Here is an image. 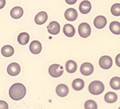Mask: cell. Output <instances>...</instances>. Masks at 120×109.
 Here are the masks:
<instances>
[{
    "instance_id": "7c38bea8",
    "label": "cell",
    "mask_w": 120,
    "mask_h": 109,
    "mask_svg": "<svg viewBox=\"0 0 120 109\" xmlns=\"http://www.w3.org/2000/svg\"><path fill=\"white\" fill-rule=\"evenodd\" d=\"M64 17L68 21H73L78 18V13L74 8H69L65 11Z\"/></svg>"
},
{
    "instance_id": "3957f363",
    "label": "cell",
    "mask_w": 120,
    "mask_h": 109,
    "mask_svg": "<svg viewBox=\"0 0 120 109\" xmlns=\"http://www.w3.org/2000/svg\"><path fill=\"white\" fill-rule=\"evenodd\" d=\"M63 71V67L59 64H53L49 69V74L53 77H59L62 76Z\"/></svg>"
},
{
    "instance_id": "ba28073f",
    "label": "cell",
    "mask_w": 120,
    "mask_h": 109,
    "mask_svg": "<svg viewBox=\"0 0 120 109\" xmlns=\"http://www.w3.org/2000/svg\"><path fill=\"white\" fill-rule=\"evenodd\" d=\"M48 32L51 35H57L60 32V25L57 21H51L47 27Z\"/></svg>"
},
{
    "instance_id": "ffe728a7",
    "label": "cell",
    "mask_w": 120,
    "mask_h": 109,
    "mask_svg": "<svg viewBox=\"0 0 120 109\" xmlns=\"http://www.w3.org/2000/svg\"><path fill=\"white\" fill-rule=\"evenodd\" d=\"M66 70L68 71L69 73H74V72L77 70V63L74 61V60H68L66 63Z\"/></svg>"
},
{
    "instance_id": "f546056e",
    "label": "cell",
    "mask_w": 120,
    "mask_h": 109,
    "mask_svg": "<svg viewBox=\"0 0 120 109\" xmlns=\"http://www.w3.org/2000/svg\"><path fill=\"white\" fill-rule=\"evenodd\" d=\"M119 109H120V107H119Z\"/></svg>"
},
{
    "instance_id": "5bb4252c",
    "label": "cell",
    "mask_w": 120,
    "mask_h": 109,
    "mask_svg": "<svg viewBox=\"0 0 120 109\" xmlns=\"http://www.w3.org/2000/svg\"><path fill=\"white\" fill-rule=\"evenodd\" d=\"M92 9V5L89 1L85 0V1H83L81 2L79 5V10L81 13L83 14H87L89 13L90 10Z\"/></svg>"
},
{
    "instance_id": "83f0119b",
    "label": "cell",
    "mask_w": 120,
    "mask_h": 109,
    "mask_svg": "<svg viewBox=\"0 0 120 109\" xmlns=\"http://www.w3.org/2000/svg\"><path fill=\"white\" fill-rule=\"evenodd\" d=\"M6 4V1L5 0H0V9H2Z\"/></svg>"
},
{
    "instance_id": "603a6c76",
    "label": "cell",
    "mask_w": 120,
    "mask_h": 109,
    "mask_svg": "<svg viewBox=\"0 0 120 109\" xmlns=\"http://www.w3.org/2000/svg\"><path fill=\"white\" fill-rule=\"evenodd\" d=\"M110 86L111 87V88L115 90L120 89V77H113L110 81Z\"/></svg>"
},
{
    "instance_id": "f1b7e54d",
    "label": "cell",
    "mask_w": 120,
    "mask_h": 109,
    "mask_svg": "<svg viewBox=\"0 0 120 109\" xmlns=\"http://www.w3.org/2000/svg\"><path fill=\"white\" fill-rule=\"evenodd\" d=\"M77 0H73V1H69V0H66V2H67L68 4H73L75 3H76Z\"/></svg>"
},
{
    "instance_id": "d4e9b609",
    "label": "cell",
    "mask_w": 120,
    "mask_h": 109,
    "mask_svg": "<svg viewBox=\"0 0 120 109\" xmlns=\"http://www.w3.org/2000/svg\"><path fill=\"white\" fill-rule=\"evenodd\" d=\"M85 109H98V105L96 102L92 100H87L84 105Z\"/></svg>"
},
{
    "instance_id": "7402d4cb",
    "label": "cell",
    "mask_w": 120,
    "mask_h": 109,
    "mask_svg": "<svg viewBox=\"0 0 120 109\" xmlns=\"http://www.w3.org/2000/svg\"><path fill=\"white\" fill-rule=\"evenodd\" d=\"M110 30L115 35H120V23L118 21H112L109 26Z\"/></svg>"
},
{
    "instance_id": "ac0fdd59",
    "label": "cell",
    "mask_w": 120,
    "mask_h": 109,
    "mask_svg": "<svg viewBox=\"0 0 120 109\" xmlns=\"http://www.w3.org/2000/svg\"><path fill=\"white\" fill-rule=\"evenodd\" d=\"M29 35L27 33H21L18 35V42L21 45H26L29 41Z\"/></svg>"
},
{
    "instance_id": "9c48e42d",
    "label": "cell",
    "mask_w": 120,
    "mask_h": 109,
    "mask_svg": "<svg viewBox=\"0 0 120 109\" xmlns=\"http://www.w3.org/2000/svg\"><path fill=\"white\" fill-rule=\"evenodd\" d=\"M48 20V14L46 12L41 11L38 13L37 15L35 16L34 18V21L35 24H37L38 25H42L45 24Z\"/></svg>"
},
{
    "instance_id": "e0dca14e",
    "label": "cell",
    "mask_w": 120,
    "mask_h": 109,
    "mask_svg": "<svg viewBox=\"0 0 120 109\" xmlns=\"http://www.w3.org/2000/svg\"><path fill=\"white\" fill-rule=\"evenodd\" d=\"M1 52L3 56L6 58H9V57H11L14 54V49H13V47L10 45H5L2 48Z\"/></svg>"
},
{
    "instance_id": "30bf717a",
    "label": "cell",
    "mask_w": 120,
    "mask_h": 109,
    "mask_svg": "<svg viewBox=\"0 0 120 109\" xmlns=\"http://www.w3.org/2000/svg\"><path fill=\"white\" fill-rule=\"evenodd\" d=\"M106 24H107V19L103 16H97L94 20V25L98 29H103V27H105Z\"/></svg>"
},
{
    "instance_id": "d6986e66",
    "label": "cell",
    "mask_w": 120,
    "mask_h": 109,
    "mask_svg": "<svg viewBox=\"0 0 120 109\" xmlns=\"http://www.w3.org/2000/svg\"><path fill=\"white\" fill-rule=\"evenodd\" d=\"M117 94H115L114 92H108L106 93V94L105 95V100L108 103H113L117 100Z\"/></svg>"
},
{
    "instance_id": "cb8c5ba5",
    "label": "cell",
    "mask_w": 120,
    "mask_h": 109,
    "mask_svg": "<svg viewBox=\"0 0 120 109\" xmlns=\"http://www.w3.org/2000/svg\"><path fill=\"white\" fill-rule=\"evenodd\" d=\"M111 13L115 16H120V4L116 3L113 4L111 8Z\"/></svg>"
},
{
    "instance_id": "44dd1931",
    "label": "cell",
    "mask_w": 120,
    "mask_h": 109,
    "mask_svg": "<svg viewBox=\"0 0 120 109\" xmlns=\"http://www.w3.org/2000/svg\"><path fill=\"white\" fill-rule=\"evenodd\" d=\"M72 86H73V88L75 91H81L83 88V87H84V81H83L82 79L78 78V79H75L73 80Z\"/></svg>"
},
{
    "instance_id": "2e32d148",
    "label": "cell",
    "mask_w": 120,
    "mask_h": 109,
    "mask_svg": "<svg viewBox=\"0 0 120 109\" xmlns=\"http://www.w3.org/2000/svg\"><path fill=\"white\" fill-rule=\"evenodd\" d=\"M63 33L68 37H73L75 34V29L72 25L67 24L63 27Z\"/></svg>"
},
{
    "instance_id": "8992f818",
    "label": "cell",
    "mask_w": 120,
    "mask_h": 109,
    "mask_svg": "<svg viewBox=\"0 0 120 109\" xmlns=\"http://www.w3.org/2000/svg\"><path fill=\"white\" fill-rule=\"evenodd\" d=\"M8 73L10 76H16L18 75L21 71L20 65L17 63H12L8 66Z\"/></svg>"
},
{
    "instance_id": "8fae6325",
    "label": "cell",
    "mask_w": 120,
    "mask_h": 109,
    "mask_svg": "<svg viewBox=\"0 0 120 109\" xmlns=\"http://www.w3.org/2000/svg\"><path fill=\"white\" fill-rule=\"evenodd\" d=\"M29 50L32 54H38L42 50V44L38 41H33L29 45Z\"/></svg>"
},
{
    "instance_id": "9a60e30c",
    "label": "cell",
    "mask_w": 120,
    "mask_h": 109,
    "mask_svg": "<svg viewBox=\"0 0 120 109\" xmlns=\"http://www.w3.org/2000/svg\"><path fill=\"white\" fill-rule=\"evenodd\" d=\"M23 15V10L21 7H15L10 10V16L15 19H19Z\"/></svg>"
},
{
    "instance_id": "277c9868",
    "label": "cell",
    "mask_w": 120,
    "mask_h": 109,
    "mask_svg": "<svg viewBox=\"0 0 120 109\" xmlns=\"http://www.w3.org/2000/svg\"><path fill=\"white\" fill-rule=\"evenodd\" d=\"M91 27L87 23H81L79 27V33L82 38H88L91 35Z\"/></svg>"
},
{
    "instance_id": "484cf974",
    "label": "cell",
    "mask_w": 120,
    "mask_h": 109,
    "mask_svg": "<svg viewBox=\"0 0 120 109\" xmlns=\"http://www.w3.org/2000/svg\"><path fill=\"white\" fill-rule=\"evenodd\" d=\"M8 104L5 101L0 100V109H8Z\"/></svg>"
},
{
    "instance_id": "7a4b0ae2",
    "label": "cell",
    "mask_w": 120,
    "mask_h": 109,
    "mask_svg": "<svg viewBox=\"0 0 120 109\" xmlns=\"http://www.w3.org/2000/svg\"><path fill=\"white\" fill-rule=\"evenodd\" d=\"M104 85L103 83L98 80H94L90 83L89 86V91L92 94L98 95L104 92Z\"/></svg>"
},
{
    "instance_id": "4fadbf2b",
    "label": "cell",
    "mask_w": 120,
    "mask_h": 109,
    "mask_svg": "<svg viewBox=\"0 0 120 109\" xmlns=\"http://www.w3.org/2000/svg\"><path fill=\"white\" fill-rule=\"evenodd\" d=\"M56 92L59 96L64 97V96H66L68 94L69 88L65 84H59L56 88Z\"/></svg>"
},
{
    "instance_id": "4316f807",
    "label": "cell",
    "mask_w": 120,
    "mask_h": 109,
    "mask_svg": "<svg viewBox=\"0 0 120 109\" xmlns=\"http://www.w3.org/2000/svg\"><path fill=\"white\" fill-rule=\"evenodd\" d=\"M116 64L119 66V67H120V54H119L116 57Z\"/></svg>"
},
{
    "instance_id": "6da1fadb",
    "label": "cell",
    "mask_w": 120,
    "mask_h": 109,
    "mask_svg": "<svg viewBox=\"0 0 120 109\" xmlns=\"http://www.w3.org/2000/svg\"><path fill=\"white\" fill-rule=\"evenodd\" d=\"M26 93V87L21 83H15L12 85L9 90V95L10 98L13 100H21L25 96Z\"/></svg>"
},
{
    "instance_id": "5b68a950",
    "label": "cell",
    "mask_w": 120,
    "mask_h": 109,
    "mask_svg": "<svg viewBox=\"0 0 120 109\" xmlns=\"http://www.w3.org/2000/svg\"><path fill=\"white\" fill-rule=\"evenodd\" d=\"M99 64L100 67L103 69H110L113 65L112 58L108 55H104L101 57L99 60Z\"/></svg>"
},
{
    "instance_id": "52a82bcc",
    "label": "cell",
    "mask_w": 120,
    "mask_h": 109,
    "mask_svg": "<svg viewBox=\"0 0 120 109\" xmlns=\"http://www.w3.org/2000/svg\"><path fill=\"white\" fill-rule=\"evenodd\" d=\"M94 66L90 63H83L81 66V72L83 75L89 76L93 73Z\"/></svg>"
}]
</instances>
